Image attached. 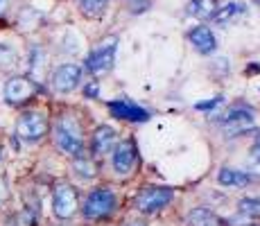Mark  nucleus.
<instances>
[{"label":"nucleus","instance_id":"nucleus-1","mask_svg":"<svg viewBox=\"0 0 260 226\" xmlns=\"http://www.w3.org/2000/svg\"><path fill=\"white\" fill-rule=\"evenodd\" d=\"M54 143L61 149L63 154H71V156H82V129L75 122L71 115H63L59 118V122L54 124Z\"/></svg>","mask_w":260,"mask_h":226},{"label":"nucleus","instance_id":"nucleus-2","mask_svg":"<svg viewBox=\"0 0 260 226\" xmlns=\"http://www.w3.org/2000/svg\"><path fill=\"white\" fill-rule=\"evenodd\" d=\"M116 52H118V37H107L91 54H88L86 70L93 75L109 73V70L113 68V63H116Z\"/></svg>","mask_w":260,"mask_h":226},{"label":"nucleus","instance_id":"nucleus-3","mask_svg":"<svg viewBox=\"0 0 260 226\" xmlns=\"http://www.w3.org/2000/svg\"><path fill=\"white\" fill-rule=\"evenodd\" d=\"M46 132H48L46 115L39 111H25L16 122V134L25 143H37V140H41L46 136Z\"/></svg>","mask_w":260,"mask_h":226},{"label":"nucleus","instance_id":"nucleus-4","mask_svg":"<svg viewBox=\"0 0 260 226\" xmlns=\"http://www.w3.org/2000/svg\"><path fill=\"white\" fill-rule=\"evenodd\" d=\"M222 129L226 136H240L256 127V113L247 107H236L222 115Z\"/></svg>","mask_w":260,"mask_h":226},{"label":"nucleus","instance_id":"nucleus-5","mask_svg":"<svg viewBox=\"0 0 260 226\" xmlns=\"http://www.w3.org/2000/svg\"><path fill=\"white\" fill-rule=\"evenodd\" d=\"M113 208H116V195L109 188H100L88 195L86 204H84V215L88 219H102L111 215Z\"/></svg>","mask_w":260,"mask_h":226},{"label":"nucleus","instance_id":"nucleus-6","mask_svg":"<svg viewBox=\"0 0 260 226\" xmlns=\"http://www.w3.org/2000/svg\"><path fill=\"white\" fill-rule=\"evenodd\" d=\"M52 208H54V215L61 219H68L77 213V192H75L73 185L68 183H59L54 188V195H52Z\"/></svg>","mask_w":260,"mask_h":226},{"label":"nucleus","instance_id":"nucleus-7","mask_svg":"<svg viewBox=\"0 0 260 226\" xmlns=\"http://www.w3.org/2000/svg\"><path fill=\"white\" fill-rule=\"evenodd\" d=\"M172 199V190L170 188H145L136 199V208L141 213H156V210L166 208Z\"/></svg>","mask_w":260,"mask_h":226},{"label":"nucleus","instance_id":"nucleus-8","mask_svg":"<svg viewBox=\"0 0 260 226\" xmlns=\"http://www.w3.org/2000/svg\"><path fill=\"white\" fill-rule=\"evenodd\" d=\"M79 82H82V68L75 63H63L52 75V86L57 93H71L79 86Z\"/></svg>","mask_w":260,"mask_h":226},{"label":"nucleus","instance_id":"nucleus-9","mask_svg":"<svg viewBox=\"0 0 260 226\" xmlns=\"http://www.w3.org/2000/svg\"><path fill=\"white\" fill-rule=\"evenodd\" d=\"M34 93H37V86L27 77H12L5 84V100L9 104H21L25 100L32 98Z\"/></svg>","mask_w":260,"mask_h":226},{"label":"nucleus","instance_id":"nucleus-10","mask_svg":"<svg viewBox=\"0 0 260 226\" xmlns=\"http://www.w3.org/2000/svg\"><path fill=\"white\" fill-rule=\"evenodd\" d=\"M109 109L116 118L129 120V122H147L149 120V111L134 104L132 100H113V102H109Z\"/></svg>","mask_w":260,"mask_h":226},{"label":"nucleus","instance_id":"nucleus-11","mask_svg":"<svg viewBox=\"0 0 260 226\" xmlns=\"http://www.w3.org/2000/svg\"><path fill=\"white\" fill-rule=\"evenodd\" d=\"M134 163H136V147L132 140H122L120 145L113 147V170L118 174L132 172Z\"/></svg>","mask_w":260,"mask_h":226},{"label":"nucleus","instance_id":"nucleus-12","mask_svg":"<svg viewBox=\"0 0 260 226\" xmlns=\"http://www.w3.org/2000/svg\"><path fill=\"white\" fill-rule=\"evenodd\" d=\"M190 43L202 54H213L215 48H217V39H215L213 29L204 27V25H199V27H194L192 32H190Z\"/></svg>","mask_w":260,"mask_h":226},{"label":"nucleus","instance_id":"nucleus-13","mask_svg":"<svg viewBox=\"0 0 260 226\" xmlns=\"http://www.w3.org/2000/svg\"><path fill=\"white\" fill-rule=\"evenodd\" d=\"M116 143H118V134L113 127L102 124V127L95 129V134H93V152L95 154H109L116 147Z\"/></svg>","mask_w":260,"mask_h":226},{"label":"nucleus","instance_id":"nucleus-14","mask_svg":"<svg viewBox=\"0 0 260 226\" xmlns=\"http://www.w3.org/2000/svg\"><path fill=\"white\" fill-rule=\"evenodd\" d=\"M217 0H192V3L188 5V14L194 18H202V21H206V18H213L215 12H217Z\"/></svg>","mask_w":260,"mask_h":226},{"label":"nucleus","instance_id":"nucleus-15","mask_svg":"<svg viewBox=\"0 0 260 226\" xmlns=\"http://www.w3.org/2000/svg\"><path fill=\"white\" fill-rule=\"evenodd\" d=\"M244 12H247V5H242V3H229V5H224V7H217L213 21L217 23V25H224V23L233 21V18L242 16Z\"/></svg>","mask_w":260,"mask_h":226},{"label":"nucleus","instance_id":"nucleus-16","mask_svg":"<svg viewBox=\"0 0 260 226\" xmlns=\"http://www.w3.org/2000/svg\"><path fill=\"white\" fill-rule=\"evenodd\" d=\"M217 181L222 185H229V188H238V185H247L251 179H249L247 172H238L233 168H222L217 174Z\"/></svg>","mask_w":260,"mask_h":226},{"label":"nucleus","instance_id":"nucleus-17","mask_svg":"<svg viewBox=\"0 0 260 226\" xmlns=\"http://www.w3.org/2000/svg\"><path fill=\"white\" fill-rule=\"evenodd\" d=\"M188 226H219V217L208 208H194L188 215Z\"/></svg>","mask_w":260,"mask_h":226},{"label":"nucleus","instance_id":"nucleus-18","mask_svg":"<svg viewBox=\"0 0 260 226\" xmlns=\"http://www.w3.org/2000/svg\"><path fill=\"white\" fill-rule=\"evenodd\" d=\"M75 172H77V177H82V179H93L95 174H98V168H95V163L91 158L77 156V160H75Z\"/></svg>","mask_w":260,"mask_h":226},{"label":"nucleus","instance_id":"nucleus-19","mask_svg":"<svg viewBox=\"0 0 260 226\" xmlns=\"http://www.w3.org/2000/svg\"><path fill=\"white\" fill-rule=\"evenodd\" d=\"M240 213L247 215V217H260V199H240L238 204Z\"/></svg>","mask_w":260,"mask_h":226},{"label":"nucleus","instance_id":"nucleus-20","mask_svg":"<svg viewBox=\"0 0 260 226\" xmlns=\"http://www.w3.org/2000/svg\"><path fill=\"white\" fill-rule=\"evenodd\" d=\"M16 50L12 48L9 43H0V66L7 68V66H14L16 63Z\"/></svg>","mask_w":260,"mask_h":226},{"label":"nucleus","instance_id":"nucleus-21","mask_svg":"<svg viewBox=\"0 0 260 226\" xmlns=\"http://www.w3.org/2000/svg\"><path fill=\"white\" fill-rule=\"evenodd\" d=\"M109 0H79V7L86 14H100L104 7H107Z\"/></svg>","mask_w":260,"mask_h":226},{"label":"nucleus","instance_id":"nucleus-22","mask_svg":"<svg viewBox=\"0 0 260 226\" xmlns=\"http://www.w3.org/2000/svg\"><path fill=\"white\" fill-rule=\"evenodd\" d=\"M247 170L260 177V147H256L251 154H249V158H247Z\"/></svg>","mask_w":260,"mask_h":226},{"label":"nucleus","instance_id":"nucleus-23","mask_svg":"<svg viewBox=\"0 0 260 226\" xmlns=\"http://www.w3.org/2000/svg\"><path fill=\"white\" fill-rule=\"evenodd\" d=\"M222 102V98H215L211 100V102H204V104H197V109H213V107H217V104Z\"/></svg>","mask_w":260,"mask_h":226},{"label":"nucleus","instance_id":"nucleus-24","mask_svg":"<svg viewBox=\"0 0 260 226\" xmlns=\"http://www.w3.org/2000/svg\"><path fill=\"white\" fill-rule=\"evenodd\" d=\"M3 199H5V185H3V181H0V204H3Z\"/></svg>","mask_w":260,"mask_h":226},{"label":"nucleus","instance_id":"nucleus-25","mask_svg":"<svg viewBox=\"0 0 260 226\" xmlns=\"http://www.w3.org/2000/svg\"><path fill=\"white\" fill-rule=\"evenodd\" d=\"M7 3H9V0H0V12H3V9L7 7Z\"/></svg>","mask_w":260,"mask_h":226},{"label":"nucleus","instance_id":"nucleus-26","mask_svg":"<svg viewBox=\"0 0 260 226\" xmlns=\"http://www.w3.org/2000/svg\"><path fill=\"white\" fill-rule=\"evenodd\" d=\"M256 143H258V147H260V134H258V138H256Z\"/></svg>","mask_w":260,"mask_h":226},{"label":"nucleus","instance_id":"nucleus-27","mask_svg":"<svg viewBox=\"0 0 260 226\" xmlns=\"http://www.w3.org/2000/svg\"><path fill=\"white\" fill-rule=\"evenodd\" d=\"M129 226H143V224H129Z\"/></svg>","mask_w":260,"mask_h":226}]
</instances>
